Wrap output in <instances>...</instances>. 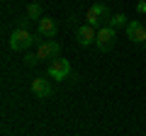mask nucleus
Returning <instances> with one entry per match:
<instances>
[{
    "label": "nucleus",
    "mask_w": 146,
    "mask_h": 136,
    "mask_svg": "<svg viewBox=\"0 0 146 136\" xmlns=\"http://www.w3.org/2000/svg\"><path fill=\"white\" fill-rule=\"evenodd\" d=\"M32 44H34V34L29 29H17V27L12 29V34H10V49L12 51H25Z\"/></svg>",
    "instance_id": "1"
},
{
    "label": "nucleus",
    "mask_w": 146,
    "mask_h": 136,
    "mask_svg": "<svg viewBox=\"0 0 146 136\" xmlns=\"http://www.w3.org/2000/svg\"><path fill=\"white\" fill-rule=\"evenodd\" d=\"M85 20H88V24H93L95 29H100V24H102V22H107V24H110L112 15H110V10H107V5H105V3H95V5L88 10Z\"/></svg>",
    "instance_id": "2"
},
{
    "label": "nucleus",
    "mask_w": 146,
    "mask_h": 136,
    "mask_svg": "<svg viewBox=\"0 0 146 136\" xmlns=\"http://www.w3.org/2000/svg\"><path fill=\"white\" fill-rule=\"evenodd\" d=\"M49 75L54 80H66L71 75V63L66 58H51V63H49Z\"/></svg>",
    "instance_id": "3"
},
{
    "label": "nucleus",
    "mask_w": 146,
    "mask_h": 136,
    "mask_svg": "<svg viewBox=\"0 0 146 136\" xmlns=\"http://www.w3.org/2000/svg\"><path fill=\"white\" fill-rule=\"evenodd\" d=\"M95 44H98L100 51H110V49L115 46V27H110V24L100 27V29H98V39H95Z\"/></svg>",
    "instance_id": "4"
},
{
    "label": "nucleus",
    "mask_w": 146,
    "mask_h": 136,
    "mask_svg": "<svg viewBox=\"0 0 146 136\" xmlns=\"http://www.w3.org/2000/svg\"><path fill=\"white\" fill-rule=\"evenodd\" d=\"M36 32H39V37H44V39H54L56 32H58V24H56L54 17H42V20L36 22Z\"/></svg>",
    "instance_id": "5"
},
{
    "label": "nucleus",
    "mask_w": 146,
    "mask_h": 136,
    "mask_svg": "<svg viewBox=\"0 0 146 136\" xmlns=\"http://www.w3.org/2000/svg\"><path fill=\"white\" fill-rule=\"evenodd\" d=\"M124 29H127V37H129L134 44H144L146 42V29H144L141 22L131 20V22H127V24H124Z\"/></svg>",
    "instance_id": "6"
},
{
    "label": "nucleus",
    "mask_w": 146,
    "mask_h": 136,
    "mask_svg": "<svg viewBox=\"0 0 146 136\" xmlns=\"http://www.w3.org/2000/svg\"><path fill=\"white\" fill-rule=\"evenodd\" d=\"M58 51H61V46H58L54 39H46V42H42L36 46V58H39V61H44V58H56Z\"/></svg>",
    "instance_id": "7"
},
{
    "label": "nucleus",
    "mask_w": 146,
    "mask_h": 136,
    "mask_svg": "<svg viewBox=\"0 0 146 136\" xmlns=\"http://www.w3.org/2000/svg\"><path fill=\"white\" fill-rule=\"evenodd\" d=\"M76 39H78L80 46H90V44L98 39V29H95L93 24H83V27H78V32H76Z\"/></svg>",
    "instance_id": "8"
},
{
    "label": "nucleus",
    "mask_w": 146,
    "mask_h": 136,
    "mask_svg": "<svg viewBox=\"0 0 146 136\" xmlns=\"http://www.w3.org/2000/svg\"><path fill=\"white\" fill-rule=\"evenodd\" d=\"M32 92L36 95V97H51V83H49L46 78H34L32 80Z\"/></svg>",
    "instance_id": "9"
},
{
    "label": "nucleus",
    "mask_w": 146,
    "mask_h": 136,
    "mask_svg": "<svg viewBox=\"0 0 146 136\" xmlns=\"http://www.w3.org/2000/svg\"><path fill=\"white\" fill-rule=\"evenodd\" d=\"M27 17H29V20H42V5H39V3H32L29 7H27Z\"/></svg>",
    "instance_id": "10"
},
{
    "label": "nucleus",
    "mask_w": 146,
    "mask_h": 136,
    "mask_svg": "<svg viewBox=\"0 0 146 136\" xmlns=\"http://www.w3.org/2000/svg\"><path fill=\"white\" fill-rule=\"evenodd\" d=\"M122 24H127V15H122V12H117L112 20H110V27H122Z\"/></svg>",
    "instance_id": "11"
},
{
    "label": "nucleus",
    "mask_w": 146,
    "mask_h": 136,
    "mask_svg": "<svg viewBox=\"0 0 146 136\" xmlns=\"http://www.w3.org/2000/svg\"><path fill=\"white\" fill-rule=\"evenodd\" d=\"M29 22H32V20L25 15V17H20V20L15 22V27H17V29H27V27H29Z\"/></svg>",
    "instance_id": "12"
},
{
    "label": "nucleus",
    "mask_w": 146,
    "mask_h": 136,
    "mask_svg": "<svg viewBox=\"0 0 146 136\" xmlns=\"http://www.w3.org/2000/svg\"><path fill=\"white\" fill-rule=\"evenodd\" d=\"M136 10H139L141 15H146V0H139V5H136Z\"/></svg>",
    "instance_id": "13"
},
{
    "label": "nucleus",
    "mask_w": 146,
    "mask_h": 136,
    "mask_svg": "<svg viewBox=\"0 0 146 136\" xmlns=\"http://www.w3.org/2000/svg\"><path fill=\"white\" fill-rule=\"evenodd\" d=\"M144 46H146V42H144Z\"/></svg>",
    "instance_id": "14"
}]
</instances>
